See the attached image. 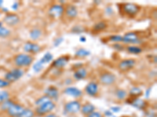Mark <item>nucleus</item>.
<instances>
[{"label": "nucleus", "mask_w": 157, "mask_h": 117, "mask_svg": "<svg viewBox=\"0 0 157 117\" xmlns=\"http://www.w3.org/2000/svg\"><path fill=\"white\" fill-rule=\"evenodd\" d=\"M56 105L54 101H50L44 103L43 105H39L36 108V113L39 116L42 115H46L47 114H49L52 110H54L55 108Z\"/></svg>", "instance_id": "nucleus-4"}, {"label": "nucleus", "mask_w": 157, "mask_h": 117, "mask_svg": "<svg viewBox=\"0 0 157 117\" xmlns=\"http://www.w3.org/2000/svg\"><path fill=\"white\" fill-rule=\"evenodd\" d=\"M99 80H100L101 83L103 84V85L110 86L115 83L116 80V76L113 73L106 71V72H104L100 75Z\"/></svg>", "instance_id": "nucleus-5"}, {"label": "nucleus", "mask_w": 157, "mask_h": 117, "mask_svg": "<svg viewBox=\"0 0 157 117\" xmlns=\"http://www.w3.org/2000/svg\"><path fill=\"white\" fill-rule=\"evenodd\" d=\"M79 41H80L81 42H86V37H83V36L80 37V38H79Z\"/></svg>", "instance_id": "nucleus-44"}, {"label": "nucleus", "mask_w": 157, "mask_h": 117, "mask_svg": "<svg viewBox=\"0 0 157 117\" xmlns=\"http://www.w3.org/2000/svg\"><path fill=\"white\" fill-rule=\"evenodd\" d=\"M34 58L29 54L20 53L14 57V63L17 68L27 67L32 65Z\"/></svg>", "instance_id": "nucleus-1"}, {"label": "nucleus", "mask_w": 157, "mask_h": 117, "mask_svg": "<svg viewBox=\"0 0 157 117\" xmlns=\"http://www.w3.org/2000/svg\"><path fill=\"white\" fill-rule=\"evenodd\" d=\"M80 111H81V112L83 114V115H90V113H92L93 112H94L95 106L93 105V104H91V103H90V102H87L81 106Z\"/></svg>", "instance_id": "nucleus-20"}, {"label": "nucleus", "mask_w": 157, "mask_h": 117, "mask_svg": "<svg viewBox=\"0 0 157 117\" xmlns=\"http://www.w3.org/2000/svg\"><path fill=\"white\" fill-rule=\"evenodd\" d=\"M10 93L7 90H0V104H2L4 101L9 99Z\"/></svg>", "instance_id": "nucleus-30"}, {"label": "nucleus", "mask_w": 157, "mask_h": 117, "mask_svg": "<svg viewBox=\"0 0 157 117\" xmlns=\"http://www.w3.org/2000/svg\"><path fill=\"white\" fill-rule=\"evenodd\" d=\"M143 91L141 88L137 87H132L130 90V95L133 98H139L140 96L142 95Z\"/></svg>", "instance_id": "nucleus-24"}, {"label": "nucleus", "mask_w": 157, "mask_h": 117, "mask_svg": "<svg viewBox=\"0 0 157 117\" xmlns=\"http://www.w3.org/2000/svg\"><path fill=\"white\" fill-rule=\"evenodd\" d=\"M121 110V108H120V106H113V107H111L110 108V111L112 112H119Z\"/></svg>", "instance_id": "nucleus-39"}, {"label": "nucleus", "mask_w": 157, "mask_h": 117, "mask_svg": "<svg viewBox=\"0 0 157 117\" xmlns=\"http://www.w3.org/2000/svg\"><path fill=\"white\" fill-rule=\"evenodd\" d=\"M29 36L33 41H37L42 36V30L39 28H33L29 32Z\"/></svg>", "instance_id": "nucleus-21"}, {"label": "nucleus", "mask_w": 157, "mask_h": 117, "mask_svg": "<svg viewBox=\"0 0 157 117\" xmlns=\"http://www.w3.org/2000/svg\"><path fill=\"white\" fill-rule=\"evenodd\" d=\"M116 96L117 97L118 99L123 100L125 99L127 96V92L123 89H117L116 90Z\"/></svg>", "instance_id": "nucleus-28"}, {"label": "nucleus", "mask_w": 157, "mask_h": 117, "mask_svg": "<svg viewBox=\"0 0 157 117\" xmlns=\"http://www.w3.org/2000/svg\"><path fill=\"white\" fill-rule=\"evenodd\" d=\"M32 68H33L34 72H36V73H39V72L43 69V65L40 62V61L39 60L33 64Z\"/></svg>", "instance_id": "nucleus-32"}, {"label": "nucleus", "mask_w": 157, "mask_h": 117, "mask_svg": "<svg viewBox=\"0 0 157 117\" xmlns=\"http://www.w3.org/2000/svg\"><path fill=\"white\" fill-rule=\"evenodd\" d=\"M35 112L30 108H25L18 117H34Z\"/></svg>", "instance_id": "nucleus-29"}, {"label": "nucleus", "mask_w": 157, "mask_h": 117, "mask_svg": "<svg viewBox=\"0 0 157 117\" xmlns=\"http://www.w3.org/2000/svg\"><path fill=\"white\" fill-rule=\"evenodd\" d=\"M14 102H13L11 100H6V101H4L3 103L2 104V107H1V108H2V110H6V111H7L8 109H9L10 107L11 106V105H13Z\"/></svg>", "instance_id": "nucleus-33"}, {"label": "nucleus", "mask_w": 157, "mask_h": 117, "mask_svg": "<svg viewBox=\"0 0 157 117\" xmlns=\"http://www.w3.org/2000/svg\"><path fill=\"white\" fill-rule=\"evenodd\" d=\"M127 50L129 53L134 54V55H137L142 52V48L138 46H135V45H129L127 47Z\"/></svg>", "instance_id": "nucleus-25"}, {"label": "nucleus", "mask_w": 157, "mask_h": 117, "mask_svg": "<svg viewBox=\"0 0 157 117\" xmlns=\"http://www.w3.org/2000/svg\"><path fill=\"white\" fill-rule=\"evenodd\" d=\"M123 117H128V116H123Z\"/></svg>", "instance_id": "nucleus-46"}, {"label": "nucleus", "mask_w": 157, "mask_h": 117, "mask_svg": "<svg viewBox=\"0 0 157 117\" xmlns=\"http://www.w3.org/2000/svg\"><path fill=\"white\" fill-rule=\"evenodd\" d=\"M66 16L69 19H74L78 16V9L76 6L74 5H67L66 8H64V12Z\"/></svg>", "instance_id": "nucleus-15"}, {"label": "nucleus", "mask_w": 157, "mask_h": 117, "mask_svg": "<svg viewBox=\"0 0 157 117\" xmlns=\"http://www.w3.org/2000/svg\"><path fill=\"white\" fill-rule=\"evenodd\" d=\"M120 9H121L122 12H123V14L127 15L129 17L135 16L141 10L140 5L135 3H132V2L122 3Z\"/></svg>", "instance_id": "nucleus-2"}, {"label": "nucleus", "mask_w": 157, "mask_h": 117, "mask_svg": "<svg viewBox=\"0 0 157 117\" xmlns=\"http://www.w3.org/2000/svg\"><path fill=\"white\" fill-rule=\"evenodd\" d=\"M10 85V83L5 80V79H1L0 78V87H6Z\"/></svg>", "instance_id": "nucleus-37"}, {"label": "nucleus", "mask_w": 157, "mask_h": 117, "mask_svg": "<svg viewBox=\"0 0 157 117\" xmlns=\"http://www.w3.org/2000/svg\"><path fill=\"white\" fill-rule=\"evenodd\" d=\"M24 109H25V108L21 105L13 103L7 110V113L12 117H18L20 114L23 112Z\"/></svg>", "instance_id": "nucleus-13"}, {"label": "nucleus", "mask_w": 157, "mask_h": 117, "mask_svg": "<svg viewBox=\"0 0 157 117\" xmlns=\"http://www.w3.org/2000/svg\"><path fill=\"white\" fill-rule=\"evenodd\" d=\"M109 41L113 42H123V36L113 35L109 37Z\"/></svg>", "instance_id": "nucleus-34"}, {"label": "nucleus", "mask_w": 157, "mask_h": 117, "mask_svg": "<svg viewBox=\"0 0 157 117\" xmlns=\"http://www.w3.org/2000/svg\"><path fill=\"white\" fill-rule=\"evenodd\" d=\"M24 50L27 53L37 54L41 51V47L39 46L37 43H35L33 41H28L24 45Z\"/></svg>", "instance_id": "nucleus-11"}, {"label": "nucleus", "mask_w": 157, "mask_h": 117, "mask_svg": "<svg viewBox=\"0 0 157 117\" xmlns=\"http://www.w3.org/2000/svg\"><path fill=\"white\" fill-rule=\"evenodd\" d=\"M44 117H58V116L54 113H49V114H47L46 115H44Z\"/></svg>", "instance_id": "nucleus-43"}, {"label": "nucleus", "mask_w": 157, "mask_h": 117, "mask_svg": "<svg viewBox=\"0 0 157 117\" xmlns=\"http://www.w3.org/2000/svg\"><path fill=\"white\" fill-rule=\"evenodd\" d=\"M10 34V30H9L7 27H3L2 22H0V37H6Z\"/></svg>", "instance_id": "nucleus-26"}, {"label": "nucleus", "mask_w": 157, "mask_h": 117, "mask_svg": "<svg viewBox=\"0 0 157 117\" xmlns=\"http://www.w3.org/2000/svg\"><path fill=\"white\" fill-rule=\"evenodd\" d=\"M87 117H103L102 114L99 112H93L92 113H90V115H87Z\"/></svg>", "instance_id": "nucleus-38"}, {"label": "nucleus", "mask_w": 157, "mask_h": 117, "mask_svg": "<svg viewBox=\"0 0 157 117\" xmlns=\"http://www.w3.org/2000/svg\"><path fill=\"white\" fill-rule=\"evenodd\" d=\"M12 9H18V2H13L12 5Z\"/></svg>", "instance_id": "nucleus-42"}, {"label": "nucleus", "mask_w": 157, "mask_h": 117, "mask_svg": "<svg viewBox=\"0 0 157 117\" xmlns=\"http://www.w3.org/2000/svg\"><path fill=\"white\" fill-rule=\"evenodd\" d=\"M64 93L72 98H79L82 95V90L75 87H68L64 89Z\"/></svg>", "instance_id": "nucleus-14"}, {"label": "nucleus", "mask_w": 157, "mask_h": 117, "mask_svg": "<svg viewBox=\"0 0 157 117\" xmlns=\"http://www.w3.org/2000/svg\"><path fill=\"white\" fill-rule=\"evenodd\" d=\"M2 5H3V1H2V0H0V8L2 7Z\"/></svg>", "instance_id": "nucleus-45"}, {"label": "nucleus", "mask_w": 157, "mask_h": 117, "mask_svg": "<svg viewBox=\"0 0 157 117\" xmlns=\"http://www.w3.org/2000/svg\"><path fill=\"white\" fill-rule=\"evenodd\" d=\"M90 55V51L89 50L83 48L78 49L76 51H75V56L78 57V58H83V57H86Z\"/></svg>", "instance_id": "nucleus-23"}, {"label": "nucleus", "mask_w": 157, "mask_h": 117, "mask_svg": "<svg viewBox=\"0 0 157 117\" xmlns=\"http://www.w3.org/2000/svg\"><path fill=\"white\" fill-rule=\"evenodd\" d=\"M45 95L50 99H57L59 96V91L57 88L54 86H50L45 90Z\"/></svg>", "instance_id": "nucleus-16"}, {"label": "nucleus", "mask_w": 157, "mask_h": 117, "mask_svg": "<svg viewBox=\"0 0 157 117\" xmlns=\"http://www.w3.org/2000/svg\"><path fill=\"white\" fill-rule=\"evenodd\" d=\"M137 61L134 58H125L118 64V69L122 72H127L135 66Z\"/></svg>", "instance_id": "nucleus-6"}, {"label": "nucleus", "mask_w": 157, "mask_h": 117, "mask_svg": "<svg viewBox=\"0 0 157 117\" xmlns=\"http://www.w3.org/2000/svg\"><path fill=\"white\" fill-rule=\"evenodd\" d=\"M70 60V57L68 55H63V56L59 57L57 59L52 62V67L56 68V69H61L64 67L68 63Z\"/></svg>", "instance_id": "nucleus-12"}, {"label": "nucleus", "mask_w": 157, "mask_h": 117, "mask_svg": "<svg viewBox=\"0 0 157 117\" xmlns=\"http://www.w3.org/2000/svg\"><path fill=\"white\" fill-rule=\"evenodd\" d=\"M105 115L108 117H113V113L111 112L110 110H106L105 112Z\"/></svg>", "instance_id": "nucleus-40"}, {"label": "nucleus", "mask_w": 157, "mask_h": 117, "mask_svg": "<svg viewBox=\"0 0 157 117\" xmlns=\"http://www.w3.org/2000/svg\"><path fill=\"white\" fill-rule=\"evenodd\" d=\"M132 102L130 103L134 108H137L138 109H145L147 107V102L145 100L141 99L139 98H133Z\"/></svg>", "instance_id": "nucleus-19"}, {"label": "nucleus", "mask_w": 157, "mask_h": 117, "mask_svg": "<svg viewBox=\"0 0 157 117\" xmlns=\"http://www.w3.org/2000/svg\"><path fill=\"white\" fill-rule=\"evenodd\" d=\"M81 106V103L78 101H71L64 105V110L68 113L75 114L80 111Z\"/></svg>", "instance_id": "nucleus-7"}, {"label": "nucleus", "mask_w": 157, "mask_h": 117, "mask_svg": "<svg viewBox=\"0 0 157 117\" xmlns=\"http://www.w3.org/2000/svg\"><path fill=\"white\" fill-rule=\"evenodd\" d=\"M49 15L52 17H61L64 12V7L61 4H55L50 8L48 11Z\"/></svg>", "instance_id": "nucleus-8"}, {"label": "nucleus", "mask_w": 157, "mask_h": 117, "mask_svg": "<svg viewBox=\"0 0 157 117\" xmlns=\"http://www.w3.org/2000/svg\"><path fill=\"white\" fill-rule=\"evenodd\" d=\"M83 30H84L83 27H81V26H78V25H77V26H75V27L72 28L71 31H73V33L78 34V33H82V31H83Z\"/></svg>", "instance_id": "nucleus-35"}, {"label": "nucleus", "mask_w": 157, "mask_h": 117, "mask_svg": "<svg viewBox=\"0 0 157 117\" xmlns=\"http://www.w3.org/2000/svg\"><path fill=\"white\" fill-rule=\"evenodd\" d=\"M85 91L90 96H95L98 92V84L95 82H90L85 87Z\"/></svg>", "instance_id": "nucleus-17"}, {"label": "nucleus", "mask_w": 157, "mask_h": 117, "mask_svg": "<svg viewBox=\"0 0 157 117\" xmlns=\"http://www.w3.org/2000/svg\"><path fill=\"white\" fill-rule=\"evenodd\" d=\"M50 101V98H49L47 96L44 95V96H43V97L38 98V99L36 101V102H35V104H36L37 106H39V105H43V104H44V103L47 102V101Z\"/></svg>", "instance_id": "nucleus-31"}, {"label": "nucleus", "mask_w": 157, "mask_h": 117, "mask_svg": "<svg viewBox=\"0 0 157 117\" xmlns=\"http://www.w3.org/2000/svg\"><path fill=\"white\" fill-rule=\"evenodd\" d=\"M123 42L127 44H137L140 42V37L136 32L130 31L123 36Z\"/></svg>", "instance_id": "nucleus-9"}, {"label": "nucleus", "mask_w": 157, "mask_h": 117, "mask_svg": "<svg viewBox=\"0 0 157 117\" xmlns=\"http://www.w3.org/2000/svg\"><path fill=\"white\" fill-rule=\"evenodd\" d=\"M63 41H64V38H63V37H57V38H56L54 41V47L59 46V45L63 42Z\"/></svg>", "instance_id": "nucleus-36"}, {"label": "nucleus", "mask_w": 157, "mask_h": 117, "mask_svg": "<svg viewBox=\"0 0 157 117\" xmlns=\"http://www.w3.org/2000/svg\"><path fill=\"white\" fill-rule=\"evenodd\" d=\"M24 74H25V71L21 68H14L6 73L4 79L10 83L21 79Z\"/></svg>", "instance_id": "nucleus-3"}, {"label": "nucleus", "mask_w": 157, "mask_h": 117, "mask_svg": "<svg viewBox=\"0 0 157 117\" xmlns=\"http://www.w3.org/2000/svg\"><path fill=\"white\" fill-rule=\"evenodd\" d=\"M3 22L8 26L13 27L20 22V17L16 13H10L7 12L3 18Z\"/></svg>", "instance_id": "nucleus-10"}, {"label": "nucleus", "mask_w": 157, "mask_h": 117, "mask_svg": "<svg viewBox=\"0 0 157 117\" xmlns=\"http://www.w3.org/2000/svg\"><path fill=\"white\" fill-rule=\"evenodd\" d=\"M114 48H116V49H117V50H120V49H121V48H123L121 44H118V43H117V44H114Z\"/></svg>", "instance_id": "nucleus-41"}, {"label": "nucleus", "mask_w": 157, "mask_h": 117, "mask_svg": "<svg viewBox=\"0 0 157 117\" xmlns=\"http://www.w3.org/2000/svg\"><path fill=\"white\" fill-rule=\"evenodd\" d=\"M86 76H87V70L86 69V68L84 67L78 68L73 73V77L77 80L85 79Z\"/></svg>", "instance_id": "nucleus-18"}, {"label": "nucleus", "mask_w": 157, "mask_h": 117, "mask_svg": "<svg viewBox=\"0 0 157 117\" xmlns=\"http://www.w3.org/2000/svg\"><path fill=\"white\" fill-rule=\"evenodd\" d=\"M106 27H107V23H106L105 22L101 21V22H98V23H95V24L94 25L93 29L94 31L99 32V31H101V30H105V29H106Z\"/></svg>", "instance_id": "nucleus-27"}, {"label": "nucleus", "mask_w": 157, "mask_h": 117, "mask_svg": "<svg viewBox=\"0 0 157 117\" xmlns=\"http://www.w3.org/2000/svg\"><path fill=\"white\" fill-rule=\"evenodd\" d=\"M53 58H54V55L53 54H51L50 52H47V53H45L43 55V56L42 57V58L39 59L40 62H41L43 65H45V64H47L49 62H51L53 60Z\"/></svg>", "instance_id": "nucleus-22"}]
</instances>
